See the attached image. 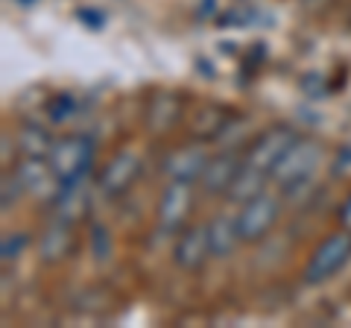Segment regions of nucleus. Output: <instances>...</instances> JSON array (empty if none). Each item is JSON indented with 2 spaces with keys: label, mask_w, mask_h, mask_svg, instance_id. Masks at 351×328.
I'll return each mask as SVG.
<instances>
[{
  "label": "nucleus",
  "mask_w": 351,
  "mask_h": 328,
  "mask_svg": "<svg viewBox=\"0 0 351 328\" xmlns=\"http://www.w3.org/2000/svg\"><path fill=\"white\" fill-rule=\"evenodd\" d=\"M141 176V159L135 156L132 150H120L112 156V161L106 164V170L100 173V179H97V185H100V191L106 196H123L132 185L138 182Z\"/></svg>",
  "instance_id": "1a4fd4ad"
},
{
  "label": "nucleus",
  "mask_w": 351,
  "mask_h": 328,
  "mask_svg": "<svg viewBox=\"0 0 351 328\" xmlns=\"http://www.w3.org/2000/svg\"><path fill=\"white\" fill-rule=\"evenodd\" d=\"M85 179H88V173H80L73 179H62L56 200H53V209H56L59 220L76 223L85 214V188H88Z\"/></svg>",
  "instance_id": "4468645a"
},
{
  "label": "nucleus",
  "mask_w": 351,
  "mask_h": 328,
  "mask_svg": "<svg viewBox=\"0 0 351 328\" xmlns=\"http://www.w3.org/2000/svg\"><path fill=\"white\" fill-rule=\"evenodd\" d=\"M208 240H211V253L214 258H228L234 253V246L240 244V232H237V214H217L208 223Z\"/></svg>",
  "instance_id": "2eb2a0df"
},
{
  "label": "nucleus",
  "mask_w": 351,
  "mask_h": 328,
  "mask_svg": "<svg viewBox=\"0 0 351 328\" xmlns=\"http://www.w3.org/2000/svg\"><path fill=\"white\" fill-rule=\"evenodd\" d=\"M50 167L59 179H73L80 173L91 170V161H94V141L85 138V135H68V138H59L50 150Z\"/></svg>",
  "instance_id": "20e7f679"
},
{
  "label": "nucleus",
  "mask_w": 351,
  "mask_h": 328,
  "mask_svg": "<svg viewBox=\"0 0 351 328\" xmlns=\"http://www.w3.org/2000/svg\"><path fill=\"white\" fill-rule=\"evenodd\" d=\"M76 246V232H73V223L68 220H53L47 229L41 232L38 237V258L44 264H59L64 261Z\"/></svg>",
  "instance_id": "f8f14e48"
},
{
  "label": "nucleus",
  "mask_w": 351,
  "mask_h": 328,
  "mask_svg": "<svg viewBox=\"0 0 351 328\" xmlns=\"http://www.w3.org/2000/svg\"><path fill=\"white\" fill-rule=\"evenodd\" d=\"M12 173L21 179L27 194L41 196V200H50V202L56 200V191H59L62 179L53 173L50 161L44 156H24V161H18Z\"/></svg>",
  "instance_id": "6e6552de"
},
{
  "label": "nucleus",
  "mask_w": 351,
  "mask_h": 328,
  "mask_svg": "<svg viewBox=\"0 0 351 328\" xmlns=\"http://www.w3.org/2000/svg\"><path fill=\"white\" fill-rule=\"evenodd\" d=\"M193 185L196 182H173L161 191V200H158V226L161 232H182L188 217L193 211Z\"/></svg>",
  "instance_id": "423d86ee"
},
{
  "label": "nucleus",
  "mask_w": 351,
  "mask_h": 328,
  "mask_svg": "<svg viewBox=\"0 0 351 328\" xmlns=\"http://www.w3.org/2000/svg\"><path fill=\"white\" fill-rule=\"evenodd\" d=\"M267 179H272L269 173H263L258 167H252V164L243 161V167H240V173L234 176L232 182V188H228V200H234V202H249V200H255V196L261 194H267Z\"/></svg>",
  "instance_id": "dca6fc26"
},
{
  "label": "nucleus",
  "mask_w": 351,
  "mask_h": 328,
  "mask_svg": "<svg viewBox=\"0 0 351 328\" xmlns=\"http://www.w3.org/2000/svg\"><path fill=\"white\" fill-rule=\"evenodd\" d=\"M80 112V100L73 94H59L50 103V120L53 124H68V120Z\"/></svg>",
  "instance_id": "6ab92c4d"
},
{
  "label": "nucleus",
  "mask_w": 351,
  "mask_h": 328,
  "mask_svg": "<svg viewBox=\"0 0 351 328\" xmlns=\"http://www.w3.org/2000/svg\"><path fill=\"white\" fill-rule=\"evenodd\" d=\"M322 161V144L316 138H295V144L284 152V159L276 164L272 170V179H276L281 188H293L299 182H307L316 173Z\"/></svg>",
  "instance_id": "f257e3e1"
},
{
  "label": "nucleus",
  "mask_w": 351,
  "mask_h": 328,
  "mask_svg": "<svg viewBox=\"0 0 351 328\" xmlns=\"http://www.w3.org/2000/svg\"><path fill=\"white\" fill-rule=\"evenodd\" d=\"M29 237L24 232H12V237H3V261H15L27 249Z\"/></svg>",
  "instance_id": "412c9836"
},
{
  "label": "nucleus",
  "mask_w": 351,
  "mask_h": 328,
  "mask_svg": "<svg viewBox=\"0 0 351 328\" xmlns=\"http://www.w3.org/2000/svg\"><path fill=\"white\" fill-rule=\"evenodd\" d=\"M208 152L199 141H191V144H182L170 150L164 156V176L173 182H199L205 164H208Z\"/></svg>",
  "instance_id": "9d476101"
},
{
  "label": "nucleus",
  "mask_w": 351,
  "mask_h": 328,
  "mask_svg": "<svg viewBox=\"0 0 351 328\" xmlns=\"http://www.w3.org/2000/svg\"><path fill=\"white\" fill-rule=\"evenodd\" d=\"M339 223H343V229H351V196L343 202V209H339Z\"/></svg>",
  "instance_id": "5701e85b"
},
{
  "label": "nucleus",
  "mask_w": 351,
  "mask_h": 328,
  "mask_svg": "<svg viewBox=\"0 0 351 328\" xmlns=\"http://www.w3.org/2000/svg\"><path fill=\"white\" fill-rule=\"evenodd\" d=\"M240 167H243V161H240V156L234 150L217 152V156H211L208 164H205V170L199 176V188L208 196H226L228 188H232L234 176L240 173Z\"/></svg>",
  "instance_id": "9b49d317"
},
{
  "label": "nucleus",
  "mask_w": 351,
  "mask_h": 328,
  "mask_svg": "<svg viewBox=\"0 0 351 328\" xmlns=\"http://www.w3.org/2000/svg\"><path fill=\"white\" fill-rule=\"evenodd\" d=\"M295 129L287 126V124H276V126H269L267 132H261L255 141H252V147L246 152V164H252V167H258L263 173H269L272 176V170H276V164L284 159V152H287L293 144H295Z\"/></svg>",
  "instance_id": "39448f33"
},
{
  "label": "nucleus",
  "mask_w": 351,
  "mask_h": 328,
  "mask_svg": "<svg viewBox=\"0 0 351 328\" xmlns=\"http://www.w3.org/2000/svg\"><path fill=\"white\" fill-rule=\"evenodd\" d=\"M211 258L214 253L211 240H208V226H184L173 246L176 267H182L184 272H199Z\"/></svg>",
  "instance_id": "0eeeda50"
},
{
  "label": "nucleus",
  "mask_w": 351,
  "mask_h": 328,
  "mask_svg": "<svg viewBox=\"0 0 351 328\" xmlns=\"http://www.w3.org/2000/svg\"><path fill=\"white\" fill-rule=\"evenodd\" d=\"M351 258V229H343V232H334L331 237H325L319 246L313 249V255L307 258L304 267V281L307 284H322L339 272Z\"/></svg>",
  "instance_id": "f03ea898"
},
{
  "label": "nucleus",
  "mask_w": 351,
  "mask_h": 328,
  "mask_svg": "<svg viewBox=\"0 0 351 328\" xmlns=\"http://www.w3.org/2000/svg\"><path fill=\"white\" fill-rule=\"evenodd\" d=\"M182 120V97L173 91H158L149 97L147 112H144V124L149 132H170V129Z\"/></svg>",
  "instance_id": "ddd939ff"
},
{
  "label": "nucleus",
  "mask_w": 351,
  "mask_h": 328,
  "mask_svg": "<svg viewBox=\"0 0 351 328\" xmlns=\"http://www.w3.org/2000/svg\"><path fill=\"white\" fill-rule=\"evenodd\" d=\"M18 194H24V185L15 173H6L3 176V211H9V205L18 200Z\"/></svg>",
  "instance_id": "4be33fe9"
},
{
  "label": "nucleus",
  "mask_w": 351,
  "mask_h": 328,
  "mask_svg": "<svg viewBox=\"0 0 351 328\" xmlns=\"http://www.w3.org/2000/svg\"><path fill=\"white\" fill-rule=\"evenodd\" d=\"M228 117H232V115H226L223 106H202V108H196V112L191 115V124H188L193 141H217V135L223 132V126L228 124Z\"/></svg>",
  "instance_id": "f3484780"
},
{
  "label": "nucleus",
  "mask_w": 351,
  "mask_h": 328,
  "mask_svg": "<svg viewBox=\"0 0 351 328\" xmlns=\"http://www.w3.org/2000/svg\"><path fill=\"white\" fill-rule=\"evenodd\" d=\"M88 244H91V253L97 261H106L108 255H112V235H108V229L94 223L91 232H88Z\"/></svg>",
  "instance_id": "aec40b11"
},
{
  "label": "nucleus",
  "mask_w": 351,
  "mask_h": 328,
  "mask_svg": "<svg viewBox=\"0 0 351 328\" xmlns=\"http://www.w3.org/2000/svg\"><path fill=\"white\" fill-rule=\"evenodd\" d=\"M281 217V200L272 194H261L255 200L243 202V209L237 211V232L243 244H258L276 229Z\"/></svg>",
  "instance_id": "7ed1b4c3"
},
{
  "label": "nucleus",
  "mask_w": 351,
  "mask_h": 328,
  "mask_svg": "<svg viewBox=\"0 0 351 328\" xmlns=\"http://www.w3.org/2000/svg\"><path fill=\"white\" fill-rule=\"evenodd\" d=\"M53 144H56V141L50 138L47 129H41L36 124H27V126L18 129V150L24 152V156H44L47 159Z\"/></svg>",
  "instance_id": "a211bd4d"
}]
</instances>
